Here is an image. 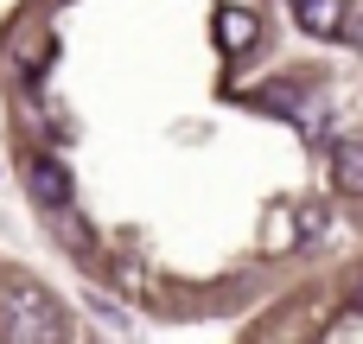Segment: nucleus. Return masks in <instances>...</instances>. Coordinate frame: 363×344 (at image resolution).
<instances>
[{
	"instance_id": "3",
	"label": "nucleus",
	"mask_w": 363,
	"mask_h": 344,
	"mask_svg": "<svg viewBox=\"0 0 363 344\" xmlns=\"http://www.w3.org/2000/svg\"><path fill=\"white\" fill-rule=\"evenodd\" d=\"M255 38H262V19L249 6H217V45L223 51H249Z\"/></svg>"
},
{
	"instance_id": "8",
	"label": "nucleus",
	"mask_w": 363,
	"mask_h": 344,
	"mask_svg": "<svg viewBox=\"0 0 363 344\" xmlns=\"http://www.w3.org/2000/svg\"><path fill=\"white\" fill-rule=\"evenodd\" d=\"M351 306H357V313H363V287H357V300H351Z\"/></svg>"
},
{
	"instance_id": "5",
	"label": "nucleus",
	"mask_w": 363,
	"mask_h": 344,
	"mask_svg": "<svg viewBox=\"0 0 363 344\" xmlns=\"http://www.w3.org/2000/svg\"><path fill=\"white\" fill-rule=\"evenodd\" d=\"M294 13H300V26L313 38H338L345 32V0H294Z\"/></svg>"
},
{
	"instance_id": "2",
	"label": "nucleus",
	"mask_w": 363,
	"mask_h": 344,
	"mask_svg": "<svg viewBox=\"0 0 363 344\" xmlns=\"http://www.w3.org/2000/svg\"><path fill=\"white\" fill-rule=\"evenodd\" d=\"M26 192H32V204L51 217V211H70V172H64V160H51V153H32L26 160Z\"/></svg>"
},
{
	"instance_id": "4",
	"label": "nucleus",
	"mask_w": 363,
	"mask_h": 344,
	"mask_svg": "<svg viewBox=\"0 0 363 344\" xmlns=\"http://www.w3.org/2000/svg\"><path fill=\"white\" fill-rule=\"evenodd\" d=\"M332 185L345 198H363V140H338L332 147Z\"/></svg>"
},
{
	"instance_id": "6",
	"label": "nucleus",
	"mask_w": 363,
	"mask_h": 344,
	"mask_svg": "<svg viewBox=\"0 0 363 344\" xmlns=\"http://www.w3.org/2000/svg\"><path fill=\"white\" fill-rule=\"evenodd\" d=\"M51 230H57V243H70L77 255H89V249H96V236H89V223L77 217V204H70V211H51Z\"/></svg>"
},
{
	"instance_id": "1",
	"label": "nucleus",
	"mask_w": 363,
	"mask_h": 344,
	"mask_svg": "<svg viewBox=\"0 0 363 344\" xmlns=\"http://www.w3.org/2000/svg\"><path fill=\"white\" fill-rule=\"evenodd\" d=\"M6 344H57L64 338V313L38 281H13L6 287V313H0Z\"/></svg>"
},
{
	"instance_id": "7",
	"label": "nucleus",
	"mask_w": 363,
	"mask_h": 344,
	"mask_svg": "<svg viewBox=\"0 0 363 344\" xmlns=\"http://www.w3.org/2000/svg\"><path fill=\"white\" fill-rule=\"evenodd\" d=\"M345 38L363 45V0H345Z\"/></svg>"
}]
</instances>
